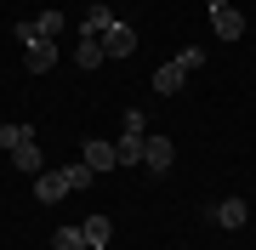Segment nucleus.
<instances>
[{
	"label": "nucleus",
	"instance_id": "f257e3e1",
	"mask_svg": "<svg viewBox=\"0 0 256 250\" xmlns=\"http://www.w3.org/2000/svg\"><path fill=\"white\" fill-rule=\"evenodd\" d=\"M97 40H102V57H131V51H137V28H131V23H120V17L102 28Z\"/></svg>",
	"mask_w": 256,
	"mask_h": 250
},
{
	"label": "nucleus",
	"instance_id": "f03ea898",
	"mask_svg": "<svg viewBox=\"0 0 256 250\" xmlns=\"http://www.w3.org/2000/svg\"><path fill=\"white\" fill-rule=\"evenodd\" d=\"M171 159H176V142H171V137H148V142H142V171L165 176V171H171Z\"/></svg>",
	"mask_w": 256,
	"mask_h": 250
},
{
	"label": "nucleus",
	"instance_id": "7ed1b4c3",
	"mask_svg": "<svg viewBox=\"0 0 256 250\" xmlns=\"http://www.w3.org/2000/svg\"><path fill=\"white\" fill-rule=\"evenodd\" d=\"M23 63H28V74H52V68H57V46H52V40H28Z\"/></svg>",
	"mask_w": 256,
	"mask_h": 250
},
{
	"label": "nucleus",
	"instance_id": "20e7f679",
	"mask_svg": "<svg viewBox=\"0 0 256 250\" xmlns=\"http://www.w3.org/2000/svg\"><path fill=\"white\" fill-rule=\"evenodd\" d=\"M34 199H40V205L68 199V176H63V171H40V176H34Z\"/></svg>",
	"mask_w": 256,
	"mask_h": 250
},
{
	"label": "nucleus",
	"instance_id": "39448f33",
	"mask_svg": "<svg viewBox=\"0 0 256 250\" xmlns=\"http://www.w3.org/2000/svg\"><path fill=\"white\" fill-rule=\"evenodd\" d=\"M210 28H216L222 40H245V11H234V6H216V11H210Z\"/></svg>",
	"mask_w": 256,
	"mask_h": 250
},
{
	"label": "nucleus",
	"instance_id": "423d86ee",
	"mask_svg": "<svg viewBox=\"0 0 256 250\" xmlns=\"http://www.w3.org/2000/svg\"><path fill=\"white\" fill-rule=\"evenodd\" d=\"M210 222L234 233V228H245V222H250V205H245V199H222L216 211H210Z\"/></svg>",
	"mask_w": 256,
	"mask_h": 250
},
{
	"label": "nucleus",
	"instance_id": "0eeeda50",
	"mask_svg": "<svg viewBox=\"0 0 256 250\" xmlns=\"http://www.w3.org/2000/svg\"><path fill=\"white\" fill-rule=\"evenodd\" d=\"M182 80H188V68L176 63V57L154 68V91H160V97H176V91H182Z\"/></svg>",
	"mask_w": 256,
	"mask_h": 250
},
{
	"label": "nucleus",
	"instance_id": "6e6552de",
	"mask_svg": "<svg viewBox=\"0 0 256 250\" xmlns=\"http://www.w3.org/2000/svg\"><path fill=\"white\" fill-rule=\"evenodd\" d=\"M80 233H86V250H102V245L114 239V222H108V216H86Z\"/></svg>",
	"mask_w": 256,
	"mask_h": 250
},
{
	"label": "nucleus",
	"instance_id": "1a4fd4ad",
	"mask_svg": "<svg viewBox=\"0 0 256 250\" xmlns=\"http://www.w3.org/2000/svg\"><path fill=\"white\" fill-rule=\"evenodd\" d=\"M86 165H92V171H114L120 165V159H114V142L92 137V142H86Z\"/></svg>",
	"mask_w": 256,
	"mask_h": 250
},
{
	"label": "nucleus",
	"instance_id": "9d476101",
	"mask_svg": "<svg viewBox=\"0 0 256 250\" xmlns=\"http://www.w3.org/2000/svg\"><path fill=\"white\" fill-rule=\"evenodd\" d=\"M74 63H80V68L108 63V57H102V40H97V34H80V46H74Z\"/></svg>",
	"mask_w": 256,
	"mask_h": 250
},
{
	"label": "nucleus",
	"instance_id": "9b49d317",
	"mask_svg": "<svg viewBox=\"0 0 256 250\" xmlns=\"http://www.w3.org/2000/svg\"><path fill=\"white\" fill-rule=\"evenodd\" d=\"M23 142H34V125H0V148H23Z\"/></svg>",
	"mask_w": 256,
	"mask_h": 250
},
{
	"label": "nucleus",
	"instance_id": "f8f14e48",
	"mask_svg": "<svg viewBox=\"0 0 256 250\" xmlns=\"http://www.w3.org/2000/svg\"><path fill=\"white\" fill-rule=\"evenodd\" d=\"M108 23H114V11L102 6V0H92V11H86V28H80V34H102Z\"/></svg>",
	"mask_w": 256,
	"mask_h": 250
},
{
	"label": "nucleus",
	"instance_id": "ddd939ff",
	"mask_svg": "<svg viewBox=\"0 0 256 250\" xmlns=\"http://www.w3.org/2000/svg\"><path fill=\"white\" fill-rule=\"evenodd\" d=\"M63 176H68V194H80V188H92V165H86V159H80V165H63Z\"/></svg>",
	"mask_w": 256,
	"mask_h": 250
},
{
	"label": "nucleus",
	"instance_id": "4468645a",
	"mask_svg": "<svg viewBox=\"0 0 256 250\" xmlns=\"http://www.w3.org/2000/svg\"><path fill=\"white\" fill-rule=\"evenodd\" d=\"M52 250H86V233L80 228H57L52 233Z\"/></svg>",
	"mask_w": 256,
	"mask_h": 250
},
{
	"label": "nucleus",
	"instance_id": "2eb2a0df",
	"mask_svg": "<svg viewBox=\"0 0 256 250\" xmlns=\"http://www.w3.org/2000/svg\"><path fill=\"white\" fill-rule=\"evenodd\" d=\"M34 34H40V40L63 34V11H40V17H34Z\"/></svg>",
	"mask_w": 256,
	"mask_h": 250
},
{
	"label": "nucleus",
	"instance_id": "dca6fc26",
	"mask_svg": "<svg viewBox=\"0 0 256 250\" xmlns=\"http://www.w3.org/2000/svg\"><path fill=\"white\" fill-rule=\"evenodd\" d=\"M12 159H18V171H40V148H34V142H23V148H12Z\"/></svg>",
	"mask_w": 256,
	"mask_h": 250
},
{
	"label": "nucleus",
	"instance_id": "f3484780",
	"mask_svg": "<svg viewBox=\"0 0 256 250\" xmlns=\"http://www.w3.org/2000/svg\"><path fill=\"white\" fill-rule=\"evenodd\" d=\"M176 63H182V68H188V74H194V68H200V63H205V51H200V46H188L182 57H176Z\"/></svg>",
	"mask_w": 256,
	"mask_h": 250
},
{
	"label": "nucleus",
	"instance_id": "a211bd4d",
	"mask_svg": "<svg viewBox=\"0 0 256 250\" xmlns=\"http://www.w3.org/2000/svg\"><path fill=\"white\" fill-rule=\"evenodd\" d=\"M205 6H210V11H216V6H228V0H205Z\"/></svg>",
	"mask_w": 256,
	"mask_h": 250
}]
</instances>
